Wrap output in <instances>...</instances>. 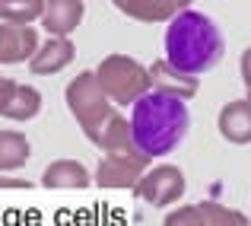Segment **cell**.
Here are the masks:
<instances>
[{
    "instance_id": "obj_22",
    "label": "cell",
    "mask_w": 251,
    "mask_h": 226,
    "mask_svg": "<svg viewBox=\"0 0 251 226\" xmlns=\"http://www.w3.org/2000/svg\"><path fill=\"white\" fill-rule=\"evenodd\" d=\"M0 188H29V182L25 178H0Z\"/></svg>"
},
{
    "instance_id": "obj_17",
    "label": "cell",
    "mask_w": 251,
    "mask_h": 226,
    "mask_svg": "<svg viewBox=\"0 0 251 226\" xmlns=\"http://www.w3.org/2000/svg\"><path fill=\"white\" fill-rule=\"evenodd\" d=\"M38 109H42V96H38V89H32V86H19L16 96H13V102L6 105L3 118H13V121H29V118L38 115Z\"/></svg>"
},
{
    "instance_id": "obj_2",
    "label": "cell",
    "mask_w": 251,
    "mask_h": 226,
    "mask_svg": "<svg viewBox=\"0 0 251 226\" xmlns=\"http://www.w3.org/2000/svg\"><path fill=\"white\" fill-rule=\"evenodd\" d=\"M188 121L191 118L184 109V99L150 89L143 99L134 102V115H130L137 150L147 153L150 159L169 156L181 143V137L188 134Z\"/></svg>"
},
{
    "instance_id": "obj_14",
    "label": "cell",
    "mask_w": 251,
    "mask_h": 226,
    "mask_svg": "<svg viewBox=\"0 0 251 226\" xmlns=\"http://www.w3.org/2000/svg\"><path fill=\"white\" fill-rule=\"evenodd\" d=\"M96 147H102L105 153H134L137 143H134V128H130V118L124 115H111L108 124L102 128Z\"/></svg>"
},
{
    "instance_id": "obj_18",
    "label": "cell",
    "mask_w": 251,
    "mask_h": 226,
    "mask_svg": "<svg viewBox=\"0 0 251 226\" xmlns=\"http://www.w3.org/2000/svg\"><path fill=\"white\" fill-rule=\"evenodd\" d=\"M197 210H201V217H203V226H251L248 217H242L239 210L226 207V204H220V201H201Z\"/></svg>"
},
{
    "instance_id": "obj_7",
    "label": "cell",
    "mask_w": 251,
    "mask_h": 226,
    "mask_svg": "<svg viewBox=\"0 0 251 226\" xmlns=\"http://www.w3.org/2000/svg\"><path fill=\"white\" fill-rule=\"evenodd\" d=\"M35 51H38V35L32 26L0 23V64L32 61Z\"/></svg>"
},
{
    "instance_id": "obj_16",
    "label": "cell",
    "mask_w": 251,
    "mask_h": 226,
    "mask_svg": "<svg viewBox=\"0 0 251 226\" xmlns=\"http://www.w3.org/2000/svg\"><path fill=\"white\" fill-rule=\"evenodd\" d=\"M45 13V0H0V19L16 26H29Z\"/></svg>"
},
{
    "instance_id": "obj_10",
    "label": "cell",
    "mask_w": 251,
    "mask_h": 226,
    "mask_svg": "<svg viewBox=\"0 0 251 226\" xmlns=\"http://www.w3.org/2000/svg\"><path fill=\"white\" fill-rule=\"evenodd\" d=\"M150 83H153L156 92H166V96L184 99V102L197 96V77L175 70L169 61H156L153 67H150Z\"/></svg>"
},
{
    "instance_id": "obj_4",
    "label": "cell",
    "mask_w": 251,
    "mask_h": 226,
    "mask_svg": "<svg viewBox=\"0 0 251 226\" xmlns=\"http://www.w3.org/2000/svg\"><path fill=\"white\" fill-rule=\"evenodd\" d=\"M96 80L115 105H134L137 99H143L153 89L150 70L143 67V64H137L134 57H127V55H108L99 64Z\"/></svg>"
},
{
    "instance_id": "obj_12",
    "label": "cell",
    "mask_w": 251,
    "mask_h": 226,
    "mask_svg": "<svg viewBox=\"0 0 251 226\" xmlns=\"http://www.w3.org/2000/svg\"><path fill=\"white\" fill-rule=\"evenodd\" d=\"M111 3L140 23H166V19H175L181 13L178 0H111Z\"/></svg>"
},
{
    "instance_id": "obj_6",
    "label": "cell",
    "mask_w": 251,
    "mask_h": 226,
    "mask_svg": "<svg viewBox=\"0 0 251 226\" xmlns=\"http://www.w3.org/2000/svg\"><path fill=\"white\" fill-rule=\"evenodd\" d=\"M134 195L153 207H169L184 195V175L175 166H156L134 185Z\"/></svg>"
},
{
    "instance_id": "obj_9",
    "label": "cell",
    "mask_w": 251,
    "mask_h": 226,
    "mask_svg": "<svg viewBox=\"0 0 251 226\" xmlns=\"http://www.w3.org/2000/svg\"><path fill=\"white\" fill-rule=\"evenodd\" d=\"M220 134L229 143H251V99H232L220 109Z\"/></svg>"
},
{
    "instance_id": "obj_21",
    "label": "cell",
    "mask_w": 251,
    "mask_h": 226,
    "mask_svg": "<svg viewBox=\"0 0 251 226\" xmlns=\"http://www.w3.org/2000/svg\"><path fill=\"white\" fill-rule=\"evenodd\" d=\"M242 80H245V86L251 89V48L242 55Z\"/></svg>"
},
{
    "instance_id": "obj_11",
    "label": "cell",
    "mask_w": 251,
    "mask_h": 226,
    "mask_svg": "<svg viewBox=\"0 0 251 226\" xmlns=\"http://www.w3.org/2000/svg\"><path fill=\"white\" fill-rule=\"evenodd\" d=\"M76 57V48H74V42L70 38H48V42L42 45V48L32 55V64H29V70L32 74H38V77H48V74H57V70H64L70 61Z\"/></svg>"
},
{
    "instance_id": "obj_23",
    "label": "cell",
    "mask_w": 251,
    "mask_h": 226,
    "mask_svg": "<svg viewBox=\"0 0 251 226\" xmlns=\"http://www.w3.org/2000/svg\"><path fill=\"white\" fill-rule=\"evenodd\" d=\"M178 3H181V10H184V6H191V3H194V0H178Z\"/></svg>"
},
{
    "instance_id": "obj_5",
    "label": "cell",
    "mask_w": 251,
    "mask_h": 226,
    "mask_svg": "<svg viewBox=\"0 0 251 226\" xmlns=\"http://www.w3.org/2000/svg\"><path fill=\"white\" fill-rule=\"evenodd\" d=\"M150 156L140 150L134 153H105V159L96 169V185L99 188H134L147 175Z\"/></svg>"
},
{
    "instance_id": "obj_24",
    "label": "cell",
    "mask_w": 251,
    "mask_h": 226,
    "mask_svg": "<svg viewBox=\"0 0 251 226\" xmlns=\"http://www.w3.org/2000/svg\"><path fill=\"white\" fill-rule=\"evenodd\" d=\"M248 99H251V89H248Z\"/></svg>"
},
{
    "instance_id": "obj_19",
    "label": "cell",
    "mask_w": 251,
    "mask_h": 226,
    "mask_svg": "<svg viewBox=\"0 0 251 226\" xmlns=\"http://www.w3.org/2000/svg\"><path fill=\"white\" fill-rule=\"evenodd\" d=\"M162 226H203V217H201V210H197V204L194 207H178L166 217Z\"/></svg>"
},
{
    "instance_id": "obj_20",
    "label": "cell",
    "mask_w": 251,
    "mask_h": 226,
    "mask_svg": "<svg viewBox=\"0 0 251 226\" xmlns=\"http://www.w3.org/2000/svg\"><path fill=\"white\" fill-rule=\"evenodd\" d=\"M16 89H19V83H13L10 77H0V115H3V112H6V105L13 102Z\"/></svg>"
},
{
    "instance_id": "obj_3",
    "label": "cell",
    "mask_w": 251,
    "mask_h": 226,
    "mask_svg": "<svg viewBox=\"0 0 251 226\" xmlns=\"http://www.w3.org/2000/svg\"><path fill=\"white\" fill-rule=\"evenodd\" d=\"M64 96H67V105H70V112H74L76 124L83 128V134L96 143L99 134H102V128L108 124V118L115 115L111 99L105 96V89L99 86L96 74L86 70V74L74 77L67 83V92H64Z\"/></svg>"
},
{
    "instance_id": "obj_15",
    "label": "cell",
    "mask_w": 251,
    "mask_h": 226,
    "mask_svg": "<svg viewBox=\"0 0 251 226\" xmlns=\"http://www.w3.org/2000/svg\"><path fill=\"white\" fill-rule=\"evenodd\" d=\"M29 159V141L19 131H0V169L13 172Z\"/></svg>"
},
{
    "instance_id": "obj_1",
    "label": "cell",
    "mask_w": 251,
    "mask_h": 226,
    "mask_svg": "<svg viewBox=\"0 0 251 226\" xmlns=\"http://www.w3.org/2000/svg\"><path fill=\"white\" fill-rule=\"evenodd\" d=\"M226 51L223 45V32L216 29L213 19L203 13L181 10L175 19H169L166 29V61L181 74L201 77L210 67H216Z\"/></svg>"
},
{
    "instance_id": "obj_13",
    "label": "cell",
    "mask_w": 251,
    "mask_h": 226,
    "mask_svg": "<svg viewBox=\"0 0 251 226\" xmlns=\"http://www.w3.org/2000/svg\"><path fill=\"white\" fill-rule=\"evenodd\" d=\"M42 185L45 188H54V191H67V188L80 191V188L89 185V172H86V166L76 163V159H54V163L45 169Z\"/></svg>"
},
{
    "instance_id": "obj_8",
    "label": "cell",
    "mask_w": 251,
    "mask_h": 226,
    "mask_svg": "<svg viewBox=\"0 0 251 226\" xmlns=\"http://www.w3.org/2000/svg\"><path fill=\"white\" fill-rule=\"evenodd\" d=\"M83 0H45V13H42V26L45 32L57 38H67L76 26L83 23Z\"/></svg>"
}]
</instances>
